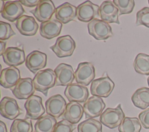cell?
Masks as SVG:
<instances>
[{
	"label": "cell",
	"mask_w": 149,
	"mask_h": 132,
	"mask_svg": "<svg viewBox=\"0 0 149 132\" xmlns=\"http://www.w3.org/2000/svg\"><path fill=\"white\" fill-rule=\"evenodd\" d=\"M36 90L47 96L49 89L54 87L56 83V74L51 69L38 71L33 79Z\"/></svg>",
	"instance_id": "6da1fadb"
},
{
	"label": "cell",
	"mask_w": 149,
	"mask_h": 132,
	"mask_svg": "<svg viewBox=\"0 0 149 132\" xmlns=\"http://www.w3.org/2000/svg\"><path fill=\"white\" fill-rule=\"evenodd\" d=\"M125 117L121 105L119 104L115 108H107L101 115L100 120L102 124L112 129L119 127Z\"/></svg>",
	"instance_id": "7a4b0ae2"
},
{
	"label": "cell",
	"mask_w": 149,
	"mask_h": 132,
	"mask_svg": "<svg viewBox=\"0 0 149 132\" xmlns=\"http://www.w3.org/2000/svg\"><path fill=\"white\" fill-rule=\"evenodd\" d=\"M88 33L97 40H105L113 35L110 25L98 19H94L87 24Z\"/></svg>",
	"instance_id": "3957f363"
},
{
	"label": "cell",
	"mask_w": 149,
	"mask_h": 132,
	"mask_svg": "<svg viewBox=\"0 0 149 132\" xmlns=\"http://www.w3.org/2000/svg\"><path fill=\"white\" fill-rule=\"evenodd\" d=\"M49 48L58 57H68L73 54L76 48V43L69 35H66L58 37L55 44Z\"/></svg>",
	"instance_id": "277c9868"
},
{
	"label": "cell",
	"mask_w": 149,
	"mask_h": 132,
	"mask_svg": "<svg viewBox=\"0 0 149 132\" xmlns=\"http://www.w3.org/2000/svg\"><path fill=\"white\" fill-rule=\"evenodd\" d=\"M114 87L113 81L106 76L94 80L91 84L90 91L93 95L107 98L112 93Z\"/></svg>",
	"instance_id": "5b68a950"
},
{
	"label": "cell",
	"mask_w": 149,
	"mask_h": 132,
	"mask_svg": "<svg viewBox=\"0 0 149 132\" xmlns=\"http://www.w3.org/2000/svg\"><path fill=\"white\" fill-rule=\"evenodd\" d=\"M24 108L26 110L25 118L32 120H38L42 116L45 111L42 98L36 95L31 96L26 100Z\"/></svg>",
	"instance_id": "8992f818"
},
{
	"label": "cell",
	"mask_w": 149,
	"mask_h": 132,
	"mask_svg": "<svg viewBox=\"0 0 149 132\" xmlns=\"http://www.w3.org/2000/svg\"><path fill=\"white\" fill-rule=\"evenodd\" d=\"M95 68L91 63L84 62L80 63L74 72L77 83L84 86L88 85L95 77Z\"/></svg>",
	"instance_id": "52a82bcc"
},
{
	"label": "cell",
	"mask_w": 149,
	"mask_h": 132,
	"mask_svg": "<svg viewBox=\"0 0 149 132\" xmlns=\"http://www.w3.org/2000/svg\"><path fill=\"white\" fill-rule=\"evenodd\" d=\"M10 90L14 96L19 99H27L33 95L36 90L33 80L30 77L20 79Z\"/></svg>",
	"instance_id": "ba28073f"
},
{
	"label": "cell",
	"mask_w": 149,
	"mask_h": 132,
	"mask_svg": "<svg viewBox=\"0 0 149 132\" xmlns=\"http://www.w3.org/2000/svg\"><path fill=\"white\" fill-rule=\"evenodd\" d=\"M99 8L97 5L86 1L77 7V18L82 22H90L99 17Z\"/></svg>",
	"instance_id": "9c48e42d"
},
{
	"label": "cell",
	"mask_w": 149,
	"mask_h": 132,
	"mask_svg": "<svg viewBox=\"0 0 149 132\" xmlns=\"http://www.w3.org/2000/svg\"><path fill=\"white\" fill-rule=\"evenodd\" d=\"M64 94L69 102L84 103L88 99L89 92L86 86L78 83H72L66 87Z\"/></svg>",
	"instance_id": "30bf717a"
},
{
	"label": "cell",
	"mask_w": 149,
	"mask_h": 132,
	"mask_svg": "<svg viewBox=\"0 0 149 132\" xmlns=\"http://www.w3.org/2000/svg\"><path fill=\"white\" fill-rule=\"evenodd\" d=\"M56 74V86H68L73 82L75 76L72 66L62 63L54 70Z\"/></svg>",
	"instance_id": "8fae6325"
},
{
	"label": "cell",
	"mask_w": 149,
	"mask_h": 132,
	"mask_svg": "<svg viewBox=\"0 0 149 132\" xmlns=\"http://www.w3.org/2000/svg\"><path fill=\"white\" fill-rule=\"evenodd\" d=\"M66 105V102L61 95H52L45 102L47 113L55 118H59L65 112Z\"/></svg>",
	"instance_id": "7c38bea8"
},
{
	"label": "cell",
	"mask_w": 149,
	"mask_h": 132,
	"mask_svg": "<svg viewBox=\"0 0 149 132\" xmlns=\"http://www.w3.org/2000/svg\"><path fill=\"white\" fill-rule=\"evenodd\" d=\"M1 115L9 120H14L23 113L16 99L9 97H3L0 103Z\"/></svg>",
	"instance_id": "4fadbf2b"
},
{
	"label": "cell",
	"mask_w": 149,
	"mask_h": 132,
	"mask_svg": "<svg viewBox=\"0 0 149 132\" xmlns=\"http://www.w3.org/2000/svg\"><path fill=\"white\" fill-rule=\"evenodd\" d=\"M55 10V6L52 1L41 0L35 9L30 10V12L38 22L43 23L51 20Z\"/></svg>",
	"instance_id": "5bb4252c"
},
{
	"label": "cell",
	"mask_w": 149,
	"mask_h": 132,
	"mask_svg": "<svg viewBox=\"0 0 149 132\" xmlns=\"http://www.w3.org/2000/svg\"><path fill=\"white\" fill-rule=\"evenodd\" d=\"M105 107V104L101 97L93 95L84 104L83 109L85 117L88 119L101 116Z\"/></svg>",
	"instance_id": "9a60e30c"
},
{
	"label": "cell",
	"mask_w": 149,
	"mask_h": 132,
	"mask_svg": "<svg viewBox=\"0 0 149 132\" xmlns=\"http://www.w3.org/2000/svg\"><path fill=\"white\" fill-rule=\"evenodd\" d=\"M47 63V55L39 51H34L30 52L27 56L25 61L26 67L34 74H36L38 70L44 68Z\"/></svg>",
	"instance_id": "2e32d148"
},
{
	"label": "cell",
	"mask_w": 149,
	"mask_h": 132,
	"mask_svg": "<svg viewBox=\"0 0 149 132\" xmlns=\"http://www.w3.org/2000/svg\"><path fill=\"white\" fill-rule=\"evenodd\" d=\"M99 15L101 20L108 23L120 24L119 20V10L111 1H105L100 5Z\"/></svg>",
	"instance_id": "e0dca14e"
},
{
	"label": "cell",
	"mask_w": 149,
	"mask_h": 132,
	"mask_svg": "<svg viewBox=\"0 0 149 132\" xmlns=\"http://www.w3.org/2000/svg\"><path fill=\"white\" fill-rule=\"evenodd\" d=\"M16 27L19 31L25 36L36 35L38 29V25L34 18L27 15H22L16 22Z\"/></svg>",
	"instance_id": "ac0fdd59"
},
{
	"label": "cell",
	"mask_w": 149,
	"mask_h": 132,
	"mask_svg": "<svg viewBox=\"0 0 149 132\" xmlns=\"http://www.w3.org/2000/svg\"><path fill=\"white\" fill-rule=\"evenodd\" d=\"M25 12L22 3L19 1H7L1 12L5 19L13 22L17 20Z\"/></svg>",
	"instance_id": "d6986e66"
},
{
	"label": "cell",
	"mask_w": 149,
	"mask_h": 132,
	"mask_svg": "<svg viewBox=\"0 0 149 132\" xmlns=\"http://www.w3.org/2000/svg\"><path fill=\"white\" fill-rule=\"evenodd\" d=\"M5 63L9 66L16 67L26 61L25 53L23 49L17 47H9L2 54Z\"/></svg>",
	"instance_id": "ffe728a7"
},
{
	"label": "cell",
	"mask_w": 149,
	"mask_h": 132,
	"mask_svg": "<svg viewBox=\"0 0 149 132\" xmlns=\"http://www.w3.org/2000/svg\"><path fill=\"white\" fill-rule=\"evenodd\" d=\"M20 79V73L19 69L9 66L3 69L1 73L0 83L5 88H12L16 85Z\"/></svg>",
	"instance_id": "44dd1931"
},
{
	"label": "cell",
	"mask_w": 149,
	"mask_h": 132,
	"mask_svg": "<svg viewBox=\"0 0 149 132\" xmlns=\"http://www.w3.org/2000/svg\"><path fill=\"white\" fill-rule=\"evenodd\" d=\"M55 17L61 23H68L77 17V7L65 2L56 8Z\"/></svg>",
	"instance_id": "7402d4cb"
},
{
	"label": "cell",
	"mask_w": 149,
	"mask_h": 132,
	"mask_svg": "<svg viewBox=\"0 0 149 132\" xmlns=\"http://www.w3.org/2000/svg\"><path fill=\"white\" fill-rule=\"evenodd\" d=\"M84 113L83 106L77 102H69L67 104L65 112L62 116L63 120H66L74 124L79 122Z\"/></svg>",
	"instance_id": "603a6c76"
},
{
	"label": "cell",
	"mask_w": 149,
	"mask_h": 132,
	"mask_svg": "<svg viewBox=\"0 0 149 132\" xmlns=\"http://www.w3.org/2000/svg\"><path fill=\"white\" fill-rule=\"evenodd\" d=\"M62 28V23L57 20L51 19L48 21L41 23L40 33L42 37L51 40L60 34Z\"/></svg>",
	"instance_id": "cb8c5ba5"
},
{
	"label": "cell",
	"mask_w": 149,
	"mask_h": 132,
	"mask_svg": "<svg viewBox=\"0 0 149 132\" xmlns=\"http://www.w3.org/2000/svg\"><path fill=\"white\" fill-rule=\"evenodd\" d=\"M133 105L141 109L149 106V88L142 87L136 90L132 96Z\"/></svg>",
	"instance_id": "d4e9b609"
},
{
	"label": "cell",
	"mask_w": 149,
	"mask_h": 132,
	"mask_svg": "<svg viewBox=\"0 0 149 132\" xmlns=\"http://www.w3.org/2000/svg\"><path fill=\"white\" fill-rule=\"evenodd\" d=\"M55 117L47 114L40 117L35 123V132H53L57 123Z\"/></svg>",
	"instance_id": "484cf974"
},
{
	"label": "cell",
	"mask_w": 149,
	"mask_h": 132,
	"mask_svg": "<svg viewBox=\"0 0 149 132\" xmlns=\"http://www.w3.org/2000/svg\"><path fill=\"white\" fill-rule=\"evenodd\" d=\"M133 67L137 73L149 75V55L144 53L137 54L134 60Z\"/></svg>",
	"instance_id": "4316f807"
},
{
	"label": "cell",
	"mask_w": 149,
	"mask_h": 132,
	"mask_svg": "<svg viewBox=\"0 0 149 132\" xmlns=\"http://www.w3.org/2000/svg\"><path fill=\"white\" fill-rule=\"evenodd\" d=\"M141 123L137 117H125L118 127L119 132H140Z\"/></svg>",
	"instance_id": "83f0119b"
},
{
	"label": "cell",
	"mask_w": 149,
	"mask_h": 132,
	"mask_svg": "<svg viewBox=\"0 0 149 132\" xmlns=\"http://www.w3.org/2000/svg\"><path fill=\"white\" fill-rule=\"evenodd\" d=\"M102 123L93 118H88L77 126L78 132H102Z\"/></svg>",
	"instance_id": "f1b7e54d"
},
{
	"label": "cell",
	"mask_w": 149,
	"mask_h": 132,
	"mask_svg": "<svg viewBox=\"0 0 149 132\" xmlns=\"http://www.w3.org/2000/svg\"><path fill=\"white\" fill-rule=\"evenodd\" d=\"M33 128L31 120L29 119H16L12 122L10 132H33Z\"/></svg>",
	"instance_id": "f546056e"
},
{
	"label": "cell",
	"mask_w": 149,
	"mask_h": 132,
	"mask_svg": "<svg viewBox=\"0 0 149 132\" xmlns=\"http://www.w3.org/2000/svg\"><path fill=\"white\" fill-rule=\"evenodd\" d=\"M113 3L118 9L119 16L132 13L135 5L133 0H113Z\"/></svg>",
	"instance_id": "4dcf8cb0"
},
{
	"label": "cell",
	"mask_w": 149,
	"mask_h": 132,
	"mask_svg": "<svg viewBox=\"0 0 149 132\" xmlns=\"http://www.w3.org/2000/svg\"><path fill=\"white\" fill-rule=\"evenodd\" d=\"M144 26L149 28V8L144 7L136 13V26Z\"/></svg>",
	"instance_id": "1f68e13d"
},
{
	"label": "cell",
	"mask_w": 149,
	"mask_h": 132,
	"mask_svg": "<svg viewBox=\"0 0 149 132\" xmlns=\"http://www.w3.org/2000/svg\"><path fill=\"white\" fill-rule=\"evenodd\" d=\"M15 35H16V33L12 28L10 24L2 21L0 22V40L1 41L8 40L11 37Z\"/></svg>",
	"instance_id": "d6a6232c"
},
{
	"label": "cell",
	"mask_w": 149,
	"mask_h": 132,
	"mask_svg": "<svg viewBox=\"0 0 149 132\" xmlns=\"http://www.w3.org/2000/svg\"><path fill=\"white\" fill-rule=\"evenodd\" d=\"M76 126L66 120H62L55 125L53 132H73Z\"/></svg>",
	"instance_id": "836d02e7"
},
{
	"label": "cell",
	"mask_w": 149,
	"mask_h": 132,
	"mask_svg": "<svg viewBox=\"0 0 149 132\" xmlns=\"http://www.w3.org/2000/svg\"><path fill=\"white\" fill-rule=\"evenodd\" d=\"M139 119L144 129H149V108H147L139 113Z\"/></svg>",
	"instance_id": "e575fe53"
},
{
	"label": "cell",
	"mask_w": 149,
	"mask_h": 132,
	"mask_svg": "<svg viewBox=\"0 0 149 132\" xmlns=\"http://www.w3.org/2000/svg\"><path fill=\"white\" fill-rule=\"evenodd\" d=\"M19 1L22 5L29 8L37 6L40 2V0H20Z\"/></svg>",
	"instance_id": "d590c367"
},
{
	"label": "cell",
	"mask_w": 149,
	"mask_h": 132,
	"mask_svg": "<svg viewBox=\"0 0 149 132\" xmlns=\"http://www.w3.org/2000/svg\"><path fill=\"white\" fill-rule=\"evenodd\" d=\"M6 42L3 41H1V50H0V55H2V54L5 52L6 49Z\"/></svg>",
	"instance_id": "8d00e7d4"
},
{
	"label": "cell",
	"mask_w": 149,
	"mask_h": 132,
	"mask_svg": "<svg viewBox=\"0 0 149 132\" xmlns=\"http://www.w3.org/2000/svg\"><path fill=\"white\" fill-rule=\"evenodd\" d=\"M0 132H8L6 126L2 121H0Z\"/></svg>",
	"instance_id": "74e56055"
},
{
	"label": "cell",
	"mask_w": 149,
	"mask_h": 132,
	"mask_svg": "<svg viewBox=\"0 0 149 132\" xmlns=\"http://www.w3.org/2000/svg\"><path fill=\"white\" fill-rule=\"evenodd\" d=\"M5 3H3V1H1V10H0V12H1L2 11V10H3V7H4V5H5Z\"/></svg>",
	"instance_id": "f35d334b"
},
{
	"label": "cell",
	"mask_w": 149,
	"mask_h": 132,
	"mask_svg": "<svg viewBox=\"0 0 149 132\" xmlns=\"http://www.w3.org/2000/svg\"><path fill=\"white\" fill-rule=\"evenodd\" d=\"M147 83H148V87H149V76L147 78Z\"/></svg>",
	"instance_id": "ab89813d"
},
{
	"label": "cell",
	"mask_w": 149,
	"mask_h": 132,
	"mask_svg": "<svg viewBox=\"0 0 149 132\" xmlns=\"http://www.w3.org/2000/svg\"><path fill=\"white\" fill-rule=\"evenodd\" d=\"M148 5H149V0L148 1Z\"/></svg>",
	"instance_id": "60d3db41"
}]
</instances>
